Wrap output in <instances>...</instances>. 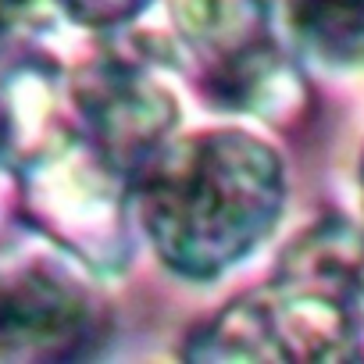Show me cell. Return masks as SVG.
Returning a JSON list of instances; mask_svg holds the SVG:
<instances>
[{"mask_svg": "<svg viewBox=\"0 0 364 364\" xmlns=\"http://www.w3.org/2000/svg\"><path fill=\"white\" fill-rule=\"evenodd\" d=\"M286 11L307 54L339 68L364 65V0H286Z\"/></svg>", "mask_w": 364, "mask_h": 364, "instance_id": "8", "label": "cell"}, {"mask_svg": "<svg viewBox=\"0 0 364 364\" xmlns=\"http://www.w3.org/2000/svg\"><path fill=\"white\" fill-rule=\"evenodd\" d=\"M75 129L68 75L50 54L0 50V164L22 171Z\"/></svg>", "mask_w": 364, "mask_h": 364, "instance_id": "7", "label": "cell"}, {"mask_svg": "<svg viewBox=\"0 0 364 364\" xmlns=\"http://www.w3.org/2000/svg\"><path fill=\"white\" fill-rule=\"evenodd\" d=\"M357 197H360V215H364V154H360V164H357Z\"/></svg>", "mask_w": 364, "mask_h": 364, "instance_id": "10", "label": "cell"}, {"mask_svg": "<svg viewBox=\"0 0 364 364\" xmlns=\"http://www.w3.org/2000/svg\"><path fill=\"white\" fill-rule=\"evenodd\" d=\"M54 4L79 26L86 29H100V33H111V29H122L129 22H136L154 0H54Z\"/></svg>", "mask_w": 364, "mask_h": 364, "instance_id": "9", "label": "cell"}, {"mask_svg": "<svg viewBox=\"0 0 364 364\" xmlns=\"http://www.w3.org/2000/svg\"><path fill=\"white\" fill-rule=\"evenodd\" d=\"M40 236L104 275L129 254V178H122L75 129L18 171Z\"/></svg>", "mask_w": 364, "mask_h": 364, "instance_id": "5", "label": "cell"}, {"mask_svg": "<svg viewBox=\"0 0 364 364\" xmlns=\"http://www.w3.org/2000/svg\"><path fill=\"white\" fill-rule=\"evenodd\" d=\"M357 311H360V321H364V286H360V296H357Z\"/></svg>", "mask_w": 364, "mask_h": 364, "instance_id": "11", "label": "cell"}, {"mask_svg": "<svg viewBox=\"0 0 364 364\" xmlns=\"http://www.w3.org/2000/svg\"><path fill=\"white\" fill-rule=\"evenodd\" d=\"M197 93L229 114L286 122L304 104V75L282 50L272 0H168Z\"/></svg>", "mask_w": 364, "mask_h": 364, "instance_id": "3", "label": "cell"}, {"mask_svg": "<svg viewBox=\"0 0 364 364\" xmlns=\"http://www.w3.org/2000/svg\"><path fill=\"white\" fill-rule=\"evenodd\" d=\"M360 332L353 289L282 261L268 286L193 328L182 353L193 360H357Z\"/></svg>", "mask_w": 364, "mask_h": 364, "instance_id": "2", "label": "cell"}, {"mask_svg": "<svg viewBox=\"0 0 364 364\" xmlns=\"http://www.w3.org/2000/svg\"><path fill=\"white\" fill-rule=\"evenodd\" d=\"M93 275L47 236L0 250V360L90 357L107 332Z\"/></svg>", "mask_w": 364, "mask_h": 364, "instance_id": "4", "label": "cell"}, {"mask_svg": "<svg viewBox=\"0 0 364 364\" xmlns=\"http://www.w3.org/2000/svg\"><path fill=\"white\" fill-rule=\"evenodd\" d=\"M129 211L168 272L208 282L275 232L286 211V164L247 129L171 132L132 175Z\"/></svg>", "mask_w": 364, "mask_h": 364, "instance_id": "1", "label": "cell"}, {"mask_svg": "<svg viewBox=\"0 0 364 364\" xmlns=\"http://www.w3.org/2000/svg\"><path fill=\"white\" fill-rule=\"evenodd\" d=\"M75 132L122 175H132L178 129V100L150 58L100 50L68 75Z\"/></svg>", "mask_w": 364, "mask_h": 364, "instance_id": "6", "label": "cell"}]
</instances>
